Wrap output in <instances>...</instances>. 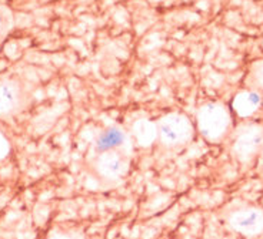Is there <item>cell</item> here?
Returning a JSON list of instances; mask_svg holds the SVG:
<instances>
[{
    "label": "cell",
    "mask_w": 263,
    "mask_h": 239,
    "mask_svg": "<svg viewBox=\"0 0 263 239\" xmlns=\"http://www.w3.org/2000/svg\"><path fill=\"white\" fill-rule=\"evenodd\" d=\"M87 165L99 181L113 184L120 181L127 174L130 167V155L125 149L96 153Z\"/></svg>",
    "instance_id": "cell-1"
},
{
    "label": "cell",
    "mask_w": 263,
    "mask_h": 239,
    "mask_svg": "<svg viewBox=\"0 0 263 239\" xmlns=\"http://www.w3.org/2000/svg\"><path fill=\"white\" fill-rule=\"evenodd\" d=\"M193 136V124L182 113H169L156 121V140L164 148L186 145Z\"/></svg>",
    "instance_id": "cell-2"
},
{
    "label": "cell",
    "mask_w": 263,
    "mask_h": 239,
    "mask_svg": "<svg viewBox=\"0 0 263 239\" xmlns=\"http://www.w3.org/2000/svg\"><path fill=\"white\" fill-rule=\"evenodd\" d=\"M197 129L209 141L220 140L230 125V114L228 108L217 103L202 105L196 114Z\"/></svg>",
    "instance_id": "cell-3"
},
{
    "label": "cell",
    "mask_w": 263,
    "mask_h": 239,
    "mask_svg": "<svg viewBox=\"0 0 263 239\" xmlns=\"http://www.w3.org/2000/svg\"><path fill=\"white\" fill-rule=\"evenodd\" d=\"M30 94L26 85L10 77L0 78V117H14L26 110Z\"/></svg>",
    "instance_id": "cell-4"
},
{
    "label": "cell",
    "mask_w": 263,
    "mask_h": 239,
    "mask_svg": "<svg viewBox=\"0 0 263 239\" xmlns=\"http://www.w3.org/2000/svg\"><path fill=\"white\" fill-rule=\"evenodd\" d=\"M263 145V127L259 124H249L239 129L235 142L233 154L240 161H250Z\"/></svg>",
    "instance_id": "cell-5"
},
{
    "label": "cell",
    "mask_w": 263,
    "mask_h": 239,
    "mask_svg": "<svg viewBox=\"0 0 263 239\" xmlns=\"http://www.w3.org/2000/svg\"><path fill=\"white\" fill-rule=\"evenodd\" d=\"M229 222L243 235H256L263 229V212L257 208L237 209L230 215Z\"/></svg>",
    "instance_id": "cell-6"
},
{
    "label": "cell",
    "mask_w": 263,
    "mask_h": 239,
    "mask_svg": "<svg viewBox=\"0 0 263 239\" xmlns=\"http://www.w3.org/2000/svg\"><path fill=\"white\" fill-rule=\"evenodd\" d=\"M127 134L123 128L118 125H109L103 128L95 140V151H112V149H125L127 151Z\"/></svg>",
    "instance_id": "cell-7"
},
{
    "label": "cell",
    "mask_w": 263,
    "mask_h": 239,
    "mask_svg": "<svg viewBox=\"0 0 263 239\" xmlns=\"http://www.w3.org/2000/svg\"><path fill=\"white\" fill-rule=\"evenodd\" d=\"M260 104H262V98L257 93H255V91H242L233 98L232 107H233V110H235L237 116L250 117L259 110Z\"/></svg>",
    "instance_id": "cell-8"
},
{
    "label": "cell",
    "mask_w": 263,
    "mask_h": 239,
    "mask_svg": "<svg viewBox=\"0 0 263 239\" xmlns=\"http://www.w3.org/2000/svg\"><path fill=\"white\" fill-rule=\"evenodd\" d=\"M132 134L140 145H147L156 140V123L147 120H139L132 127Z\"/></svg>",
    "instance_id": "cell-9"
},
{
    "label": "cell",
    "mask_w": 263,
    "mask_h": 239,
    "mask_svg": "<svg viewBox=\"0 0 263 239\" xmlns=\"http://www.w3.org/2000/svg\"><path fill=\"white\" fill-rule=\"evenodd\" d=\"M12 27V14L6 7L0 6V41L5 39Z\"/></svg>",
    "instance_id": "cell-10"
},
{
    "label": "cell",
    "mask_w": 263,
    "mask_h": 239,
    "mask_svg": "<svg viewBox=\"0 0 263 239\" xmlns=\"http://www.w3.org/2000/svg\"><path fill=\"white\" fill-rule=\"evenodd\" d=\"M253 77H255V81L257 83V85L263 89V64L256 66L255 69V73H253Z\"/></svg>",
    "instance_id": "cell-11"
},
{
    "label": "cell",
    "mask_w": 263,
    "mask_h": 239,
    "mask_svg": "<svg viewBox=\"0 0 263 239\" xmlns=\"http://www.w3.org/2000/svg\"><path fill=\"white\" fill-rule=\"evenodd\" d=\"M49 239H74L73 236H69V235H63V233H58V235H53L52 238Z\"/></svg>",
    "instance_id": "cell-12"
}]
</instances>
